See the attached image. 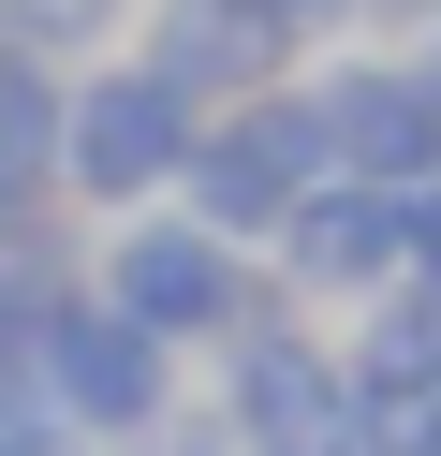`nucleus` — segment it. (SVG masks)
Segmentation results:
<instances>
[{
	"label": "nucleus",
	"instance_id": "20e7f679",
	"mask_svg": "<svg viewBox=\"0 0 441 456\" xmlns=\"http://www.w3.org/2000/svg\"><path fill=\"white\" fill-rule=\"evenodd\" d=\"M45 412L88 427V442H162L176 427V354L74 280V295H45Z\"/></svg>",
	"mask_w": 441,
	"mask_h": 456
},
{
	"label": "nucleus",
	"instance_id": "7ed1b4c3",
	"mask_svg": "<svg viewBox=\"0 0 441 456\" xmlns=\"http://www.w3.org/2000/svg\"><path fill=\"white\" fill-rule=\"evenodd\" d=\"M309 177H323V118H309V74H294V89H265V103H221V118L192 133V162H176V207H192L206 236L265 250L294 207H309Z\"/></svg>",
	"mask_w": 441,
	"mask_h": 456
},
{
	"label": "nucleus",
	"instance_id": "6e6552de",
	"mask_svg": "<svg viewBox=\"0 0 441 456\" xmlns=\"http://www.w3.org/2000/svg\"><path fill=\"white\" fill-rule=\"evenodd\" d=\"M59 118H74V60L0 30V191H59Z\"/></svg>",
	"mask_w": 441,
	"mask_h": 456
},
{
	"label": "nucleus",
	"instance_id": "4468645a",
	"mask_svg": "<svg viewBox=\"0 0 441 456\" xmlns=\"http://www.w3.org/2000/svg\"><path fill=\"white\" fill-rule=\"evenodd\" d=\"M427 15H441V0H353V30H368V45H412Z\"/></svg>",
	"mask_w": 441,
	"mask_h": 456
},
{
	"label": "nucleus",
	"instance_id": "9b49d317",
	"mask_svg": "<svg viewBox=\"0 0 441 456\" xmlns=\"http://www.w3.org/2000/svg\"><path fill=\"white\" fill-rule=\"evenodd\" d=\"M397 250H412V265H397L412 295H441V177H427V191H397Z\"/></svg>",
	"mask_w": 441,
	"mask_h": 456
},
{
	"label": "nucleus",
	"instance_id": "1a4fd4ad",
	"mask_svg": "<svg viewBox=\"0 0 441 456\" xmlns=\"http://www.w3.org/2000/svg\"><path fill=\"white\" fill-rule=\"evenodd\" d=\"M339 456H441V383H412V368H368V354H353Z\"/></svg>",
	"mask_w": 441,
	"mask_h": 456
},
{
	"label": "nucleus",
	"instance_id": "423d86ee",
	"mask_svg": "<svg viewBox=\"0 0 441 456\" xmlns=\"http://www.w3.org/2000/svg\"><path fill=\"white\" fill-rule=\"evenodd\" d=\"M118 45H133V60L162 74L192 118H221V103H265V89H294V74H309V60H294V45L250 15V0H133V30H118Z\"/></svg>",
	"mask_w": 441,
	"mask_h": 456
},
{
	"label": "nucleus",
	"instance_id": "9d476101",
	"mask_svg": "<svg viewBox=\"0 0 441 456\" xmlns=\"http://www.w3.org/2000/svg\"><path fill=\"white\" fill-rule=\"evenodd\" d=\"M0 30L45 45V60H103V45L133 30V0H0Z\"/></svg>",
	"mask_w": 441,
	"mask_h": 456
},
{
	"label": "nucleus",
	"instance_id": "2eb2a0df",
	"mask_svg": "<svg viewBox=\"0 0 441 456\" xmlns=\"http://www.w3.org/2000/svg\"><path fill=\"white\" fill-rule=\"evenodd\" d=\"M397 60H412V74H427V89H441V15H427V30H412V45H397Z\"/></svg>",
	"mask_w": 441,
	"mask_h": 456
},
{
	"label": "nucleus",
	"instance_id": "0eeeda50",
	"mask_svg": "<svg viewBox=\"0 0 441 456\" xmlns=\"http://www.w3.org/2000/svg\"><path fill=\"white\" fill-rule=\"evenodd\" d=\"M397 191H368V177H309V207L265 236V280L280 295H397Z\"/></svg>",
	"mask_w": 441,
	"mask_h": 456
},
{
	"label": "nucleus",
	"instance_id": "39448f33",
	"mask_svg": "<svg viewBox=\"0 0 441 456\" xmlns=\"http://www.w3.org/2000/svg\"><path fill=\"white\" fill-rule=\"evenodd\" d=\"M309 118H323V177H368V191H427L441 177V89L397 45L309 60Z\"/></svg>",
	"mask_w": 441,
	"mask_h": 456
},
{
	"label": "nucleus",
	"instance_id": "f8f14e48",
	"mask_svg": "<svg viewBox=\"0 0 441 456\" xmlns=\"http://www.w3.org/2000/svg\"><path fill=\"white\" fill-rule=\"evenodd\" d=\"M250 15H265V30H280V45H294V60H323V45H339V30H353V0H250Z\"/></svg>",
	"mask_w": 441,
	"mask_h": 456
},
{
	"label": "nucleus",
	"instance_id": "dca6fc26",
	"mask_svg": "<svg viewBox=\"0 0 441 456\" xmlns=\"http://www.w3.org/2000/svg\"><path fill=\"white\" fill-rule=\"evenodd\" d=\"M162 456H235V442H221V427H192V442H176V427H162Z\"/></svg>",
	"mask_w": 441,
	"mask_h": 456
},
{
	"label": "nucleus",
	"instance_id": "ddd939ff",
	"mask_svg": "<svg viewBox=\"0 0 441 456\" xmlns=\"http://www.w3.org/2000/svg\"><path fill=\"white\" fill-rule=\"evenodd\" d=\"M0 456H103L88 427H59V412H0Z\"/></svg>",
	"mask_w": 441,
	"mask_h": 456
},
{
	"label": "nucleus",
	"instance_id": "f03ea898",
	"mask_svg": "<svg viewBox=\"0 0 441 456\" xmlns=\"http://www.w3.org/2000/svg\"><path fill=\"white\" fill-rule=\"evenodd\" d=\"M192 103L162 89V74L133 60V45H103V60H74V118H59V207H103V221H147L176 207V162H192Z\"/></svg>",
	"mask_w": 441,
	"mask_h": 456
},
{
	"label": "nucleus",
	"instance_id": "f257e3e1",
	"mask_svg": "<svg viewBox=\"0 0 441 456\" xmlns=\"http://www.w3.org/2000/svg\"><path fill=\"white\" fill-rule=\"evenodd\" d=\"M88 295H103V309H133L162 354H221V338H250L265 309H280V280H265V250L206 236L192 207H147V221H118V236H103Z\"/></svg>",
	"mask_w": 441,
	"mask_h": 456
}]
</instances>
